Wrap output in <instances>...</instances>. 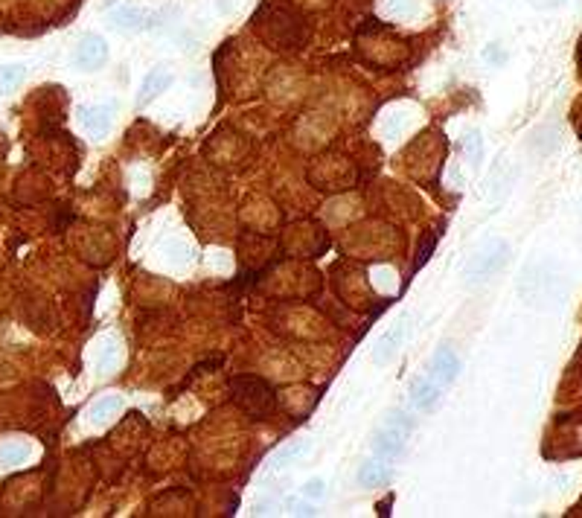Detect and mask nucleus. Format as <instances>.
Listing matches in <instances>:
<instances>
[{"instance_id": "1", "label": "nucleus", "mask_w": 582, "mask_h": 518, "mask_svg": "<svg viewBox=\"0 0 582 518\" xmlns=\"http://www.w3.org/2000/svg\"><path fill=\"white\" fill-rule=\"evenodd\" d=\"M257 29L277 50H300L309 41V23H306V18L297 9L283 6V4H265L257 15Z\"/></svg>"}, {"instance_id": "2", "label": "nucleus", "mask_w": 582, "mask_h": 518, "mask_svg": "<svg viewBox=\"0 0 582 518\" xmlns=\"http://www.w3.org/2000/svg\"><path fill=\"white\" fill-rule=\"evenodd\" d=\"M230 393H233L236 405L254 419H262L274 408V390L259 376H236V379H230Z\"/></svg>"}, {"instance_id": "3", "label": "nucleus", "mask_w": 582, "mask_h": 518, "mask_svg": "<svg viewBox=\"0 0 582 518\" xmlns=\"http://www.w3.org/2000/svg\"><path fill=\"white\" fill-rule=\"evenodd\" d=\"M507 254H510L507 242H501V239L486 242L483 248H478V251L469 257V262H466V268H463V280H466L469 286L489 280V277H492V274H498V271L504 268Z\"/></svg>"}, {"instance_id": "4", "label": "nucleus", "mask_w": 582, "mask_h": 518, "mask_svg": "<svg viewBox=\"0 0 582 518\" xmlns=\"http://www.w3.org/2000/svg\"><path fill=\"white\" fill-rule=\"evenodd\" d=\"M105 58H108V44H105L102 36L90 33V36H85V38L79 41V47H76V65H79V68L97 70V68L105 65Z\"/></svg>"}, {"instance_id": "5", "label": "nucleus", "mask_w": 582, "mask_h": 518, "mask_svg": "<svg viewBox=\"0 0 582 518\" xmlns=\"http://www.w3.org/2000/svg\"><path fill=\"white\" fill-rule=\"evenodd\" d=\"M460 376V358L451 347H440L431 358V379L440 384V387H448L454 384V379Z\"/></svg>"}, {"instance_id": "6", "label": "nucleus", "mask_w": 582, "mask_h": 518, "mask_svg": "<svg viewBox=\"0 0 582 518\" xmlns=\"http://www.w3.org/2000/svg\"><path fill=\"white\" fill-rule=\"evenodd\" d=\"M405 440L408 434L402 428H396V425H384V428L373 437V451L379 460H396L402 451H405Z\"/></svg>"}, {"instance_id": "7", "label": "nucleus", "mask_w": 582, "mask_h": 518, "mask_svg": "<svg viewBox=\"0 0 582 518\" xmlns=\"http://www.w3.org/2000/svg\"><path fill=\"white\" fill-rule=\"evenodd\" d=\"M440 390L443 387L431 376H416L411 382V387H408V399H411V405L416 411H431L437 405V399H440Z\"/></svg>"}, {"instance_id": "8", "label": "nucleus", "mask_w": 582, "mask_h": 518, "mask_svg": "<svg viewBox=\"0 0 582 518\" xmlns=\"http://www.w3.org/2000/svg\"><path fill=\"white\" fill-rule=\"evenodd\" d=\"M405 323H408V318H399V320H396V323L382 335V338L373 344V361H376V364L390 361V358L396 355V350L402 347V341H405V329H408Z\"/></svg>"}, {"instance_id": "9", "label": "nucleus", "mask_w": 582, "mask_h": 518, "mask_svg": "<svg viewBox=\"0 0 582 518\" xmlns=\"http://www.w3.org/2000/svg\"><path fill=\"white\" fill-rule=\"evenodd\" d=\"M111 114H114L111 105H85L79 111V119H82V126H85L87 134L102 137L111 129Z\"/></svg>"}, {"instance_id": "10", "label": "nucleus", "mask_w": 582, "mask_h": 518, "mask_svg": "<svg viewBox=\"0 0 582 518\" xmlns=\"http://www.w3.org/2000/svg\"><path fill=\"white\" fill-rule=\"evenodd\" d=\"M172 85V73L169 70H163V68H158V70H151L146 79H143V85H140V97H137V105H149L155 97H161L163 90Z\"/></svg>"}, {"instance_id": "11", "label": "nucleus", "mask_w": 582, "mask_h": 518, "mask_svg": "<svg viewBox=\"0 0 582 518\" xmlns=\"http://www.w3.org/2000/svg\"><path fill=\"white\" fill-rule=\"evenodd\" d=\"M29 454H33L29 443H23V440H9V443L0 446V466H4V469L23 466V463L29 460Z\"/></svg>"}, {"instance_id": "12", "label": "nucleus", "mask_w": 582, "mask_h": 518, "mask_svg": "<svg viewBox=\"0 0 582 518\" xmlns=\"http://www.w3.org/2000/svg\"><path fill=\"white\" fill-rule=\"evenodd\" d=\"M309 448H312V443L309 440H294V443H286L277 454L271 457V469H286L289 463H294V460H300V457H306L309 454Z\"/></svg>"}, {"instance_id": "13", "label": "nucleus", "mask_w": 582, "mask_h": 518, "mask_svg": "<svg viewBox=\"0 0 582 518\" xmlns=\"http://www.w3.org/2000/svg\"><path fill=\"white\" fill-rule=\"evenodd\" d=\"M119 408H122V396H117V393L102 396L99 402H94V408H90L87 419L94 422V425H102V422H105V419H111V416H114Z\"/></svg>"}, {"instance_id": "14", "label": "nucleus", "mask_w": 582, "mask_h": 518, "mask_svg": "<svg viewBox=\"0 0 582 518\" xmlns=\"http://www.w3.org/2000/svg\"><path fill=\"white\" fill-rule=\"evenodd\" d=\"M408 123H411L408 108H393L390 117L382 123V137H384V140H396V137H399V134L408 129Z\"/></svg>"}, {"instance_id": "15", "label": "nucleus", "mask_w": 582, "mask_h": 518, "mask_svg": "<svg viewBox=\"0 0 582 518\" xmlns=\"http://www.w3.org/2000/svg\"><path fill=\"white\" fill-rule=\"evenodd\" d=\"M390 477V472H387V466H382L379 460H367V463H361V469H358V483L361 486H379V483H384Z\"/></svg>"}, {"instance_id": "16", "label": "nucleus", "mask_w": 582, "mask_h": 518, "mask_svg": "<svg viewBox=\"0 0 582 518\" xmlns=\"http://www.w3.org/2000/svg\"><path fill=\"white\" fill-rule=\"evenodd\" d=\"M114 23L119 29H143V26H149V18L140 9H119L114 15Z\"/></svg>"}, {"instance_id": "17", "label": "nucleus", "mask_w": 582, "mask_h": 518, "mask_svg": "<svg viewBox=\"0 0 582 518\" xmlns=\"http://www.w3.org/2000/svg\"><path fill=\"white\" fill-rule=\"evenodd\" d=\"M382 12L387 18H411L416 12L414 0H382Z\"/></svg>"}, {"instance_id": "18", "label": "nucleus", "mask_w": 582, "mask_h": 518, "mask_svg": "<svg viewBox=\"0 0 582 518\" xmlns=\"http://www.w3.org/2000/svg\"><path fill=\"white\" fill-rule=\"evenodd\" d=\"M23 65H0V90H12L23 82Z\"/></svg>"}, {"instance_id": "19", "label": "nucleus", "mask_w": 582, "mask_h": 518, "mask_svg": "<svg viewBox=\"0 0 582 518\" xmlns=\"http://www.w3.org/2000/svg\"><path fill=\"white\" fill-rule=\"evenodd\" d=\"M303 498H309V501H323V498H326V480H323V477L306 480V486H303Z\"/></svg>"}, {"instance_id": "20", "label": "nucleus", "mask_w": 582, "mask_h": 518, "mask_svg": "<svg viewBox=\"0 0 582 518\" xmlns=\"http://www.w3.org/2000/svg\"><path fill=\"white\" fill-rule=\"evenodd\" d=\"M437 239H440V233H428V236H425V242H422L419 251H416V265H414V268H422V265L428 262L431 251L437 248Z\"/></svg>"}, {"instance_id": "21", "label": "nucleus", "mask_w": 582, "mask_h": 518, "mask_svg": "<svg viewBox=\"0 0 582 518\" xmlns=\"http://www.w3.org/2000/svg\"><path fill=\"white\" fill-rule=\"evenodd\" d=\"M117 361V341H102V352H99V364H97V370L105 373V367H111V364Z\"/></svg>"}, {"instance_id": "22", "label": "nucleus", "mask_w": 582, "mask_h": 518, "mask_svg": "<svg viewBox=\"0 0 582 518\" xmlns=\"http://www.w3.org/2000/svg\"><path fill=\"white\" fill-rule=\"evenodd\" d=\"M387 425H396V428H402L405 434H411V431H414V419H411L408 414H402V411H393V414H390V419H387Z\"/></svg>"}, {"instance_id": "23", "label": "nucleus", "mask_w": 582, "mask_h": 518, "mask_svg": "<svg viewBox=\"0 0 582 518\" xmlns=\"http://www.w3.org/2000/svg\"><path fill=\"white\" fill-rule=\"evenodd\" d=\"M463 149L469 151V158H472V161H478V158H480V134L472 131V134L463 140Z\"/></svg>"}, {"instance_id": "24", "label": "nucleus", "mask_w": 582, "mask_h": 518, "mask_svg": "<svg viewBox=\"0 0 582 518\" xmlns=\"http://www.w3.org/2000/svg\"><path fill=\"white\" fill-rule=\"evenodd\" d=\"M376 277H379L376 283H379L382 288H390V286H393V271H390V268H376Z\"/></svg>"}, {"instance_id": "25", "label": "nucleus", "mask_w": 582, "mask_h": 518, "mask_svg": "<svg viewBox=\"0 0 582 518\" xmlns=\"http://www.w3.org/2000/svg\"><path fill=\"white\" fill-rule=\"evenodd\" d=\"M230 9H233L230 0H219V12H230Z\"/></svg>"}]
</instances>
